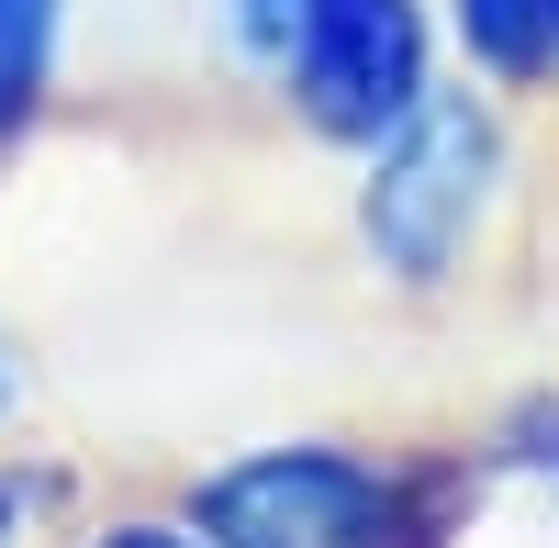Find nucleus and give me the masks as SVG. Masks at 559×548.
<instances>
[{
	"mask_svg": "<svg viewBox=\"0 0 559 548\" xmlns=\"http://www.w3.org/2000/svg\"><path fill=\"white\" fill-rule=\"evenodd\" d=\"M503 168H515V134L503 102L481 79H437V102L414 112L381 157H358V247L392 291H448L459 269L481 258V224L503 202Z\"/></svg>",
	"mask_w": 559,
	"mask_h": 548,
	"instance_id": "7ed1b4c3",
	"label": "nucleus"
},
{
	"mask_svg": "<svg viewBox=\"0 0 559 548\" xmlns=\"http://www.w3.org/2000/svg\"><path fill=\"white\" fill-rule=\"evenodd\" d=\"M45 492H57V481H23V470H0V548H23V537H34Z\"/></svg>",
	"mask_w": 559,
	"mask_h": 548,
	"instance_id": "6e6552de",
	"label": "nucleus"
},
{
	"mask_svg": "<svg viewBox=\"0 0 559 548\" xmlns=\"http://www.w3.org/2000/svg\"><path fill=\"white\" fill-rule=\"evenodd\" d=\"M492 492L481 448H358L269 437L179 481V515L213 548H459Z\"/></svg>",
	"mask_w": 559,
	"mask_h": 548,
	"instance_id": "f257e3e1",
	"label": "nucleus"
},
{
	"mask_svg": "<svg viewBox=\"0 0 559 548\" xmlns=\"http://www.w3.org/2000/svg\"><path fill=\"white\" fill-rule=\"evenodd\" d=\"M236 68L280 90L313 146L381 157L392 134L437 102V12L426 0H213Z\"/></svg>",
	"mask_w": 559,
	"mask_h": 548,
	"instance_id": "f03ea898",
	"label": "nucleus"
},
{
	"mask_svg": "<svg viewBox=\"0 0 559 548\" xmlns=\"http://www.w3.org/2000/svg\"><path fill=\"white\" fill-rule=\"evenodd\" d=\"M0 415H12V358H0Z\"/></svg>",
	"mask_w": 559,
	"mask_h": 548,
	"instance_id": "1a4fd4ad",
	"label": "nucleus"
},
{
	"mask_svg": "<svg viewBox=\"0 0 559 548\" xmlns=\"http://www.w3.org/2000/svg\"><path fill=\"white\" fill-rule=\"evenodd\" d=\"M437 23L492 102H559V0H437Z\"/></svg>",
	"mask_w": 559,
	"mask_h": 548,
	"instance_id": "20e7f679",
	"label": "nucleus"
},
{
	"mask_svg": "<svg viewBox=\"0 0 559 548\" xmlns=\"http://www.w3.org/2000/svg\"><path fill=\"white\" fill-rule=\"evenodd\" d=\"M57 79H68V0H0V168L34 146Z\"/></svg>",
	"mask_w": 559,
	"mask_h": 548,
	"instance_id": "39448f33",
	"label": "nucleus"
},
{
	"mask_svg": "<svg viewBox=\"0 0 559 548\" xmlns=\"http://www.w3.org/2000/svg\"><path fill=\"white\" fill-rule=\"evenodd\" d=\"M481 460H492V470H537V481H559V392H515V403L492 415Z\"/></svg>",
	"mask_w": 559,
	"mask_h": 548,
	"instance_id": "423d86ee",
	"label": "nucleus"
},
{
	"mask_svg": "<svg viewBox=\"0 0 559 548\" xmlns=\"http://www.w3.org/2000/svg\"><path fill=\"white\" fill-rule=\"evenodd\" d=\"M79 548H213V537H202L191 515L168 504V515H102V526H90Z\"/></svg>",
	"mask_w": 559,
	"mask_h": 548,
	"instance_id": "0eeeda50",
	"label": "nucleus"
}]
</instances>
